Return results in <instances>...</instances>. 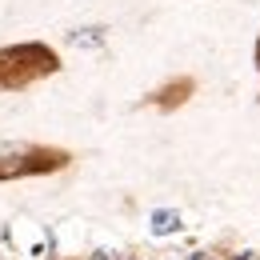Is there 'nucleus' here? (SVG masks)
<instances>
[{
	"mask_svg": "<svg viewBox=\"0 0 260 260\" xmlns=\"http://www.w3.org/2000/svg\"><path fill=\"white\" fill-rule=\"evenodd\" d=\"M180 228V216L176 212H152V232L156 236H168V232H176Z\"/></svg>",
	"mask_w": 260,
	"mask_h": 260,
	"instance_id": "1",
	"label": "nucleus"
},
{
	"mask_svg": "<svg viewBox=\"0 0 260 260\" xmlns=\"http://www.w3.org/2000/svg\"><path fill=\"white\" fill-rule=\"evenodd\" d=\"M192 260H224V256H212V252H196Z\"/></svg>",
	"mask_w": 260,
	"mask_h": 260,
	"instance_id": "2",
	"label": "nucleus"
},
{
	"mask_svg": "<svg viewBox=\"0 0 260 260\" xmlns=\"http://www.w3.org/2000/svg\"><path fill=\"white\" fill-rule=\"evenodd\" d=\"M256 56H260V48H256Z\"/></svg>",
	"mask_w": 260,
	"mask_h": 260,
	"instance_id": "3",
	"label": "nucleus"
},
{
	"mask_svg": "<svg viewBox=\"0 0 260 260\" xmlns=\"http://www.w3.org/2000/svg\"><path fill=\"white\" fill-rule=\"evenodd\" d=\"M252 260H260V256H252Z\"/></svg>",
	"mask_w": 260,
	"mask_h": 260,
	"instance_id": "4",
	"label": "nucleus"
}]
</instances>
